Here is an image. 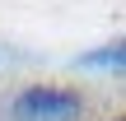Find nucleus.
<instances>
[{
  "instance_id": "obj_2",
  "label": "nucleus",
  "mask_w": 126,
  "mask_h": 121,
  "mask_svg": "<svg viewBox=\"0 0 126 121\" xmlns=\"http://www.w3.org/2000/svg\"><path fill=\"white\" fill-rule=\"evenodd\" d=\"M79 65L126 75V37H117V42H103V47H94V51H84V56H79Z\"/></svg>"
},
{
  "instance_id": "obj_3",
  "label": "nucleus",
  "mask_w": 126,
  "mask_h": 121,
  "mask_svg": "<svg viewBox=\"0 0 126 121\" xmlns=\"http://www.w3.org/2000/svg\"><path fill=\"white\" fill-rule=\"evenodd\" d=\"M112 121H126V112H117V117H112Z\"/></svg>"
},
{
  "instance_id": "obj_1",
  "label": "nucleus",
  "mask_w": 126,
  "mask_h": 121,
  "mask_svg": "<svg viewBox=\"0 0 126 121\" xmlns=\"http://www.w3.org/2000/svg\"><path fill=\"white\" fill-rule=\"evenodd\" d=\"M14 121H84V93L65 84H28L9 103Z\"/></svg>"
}]
</instances>
